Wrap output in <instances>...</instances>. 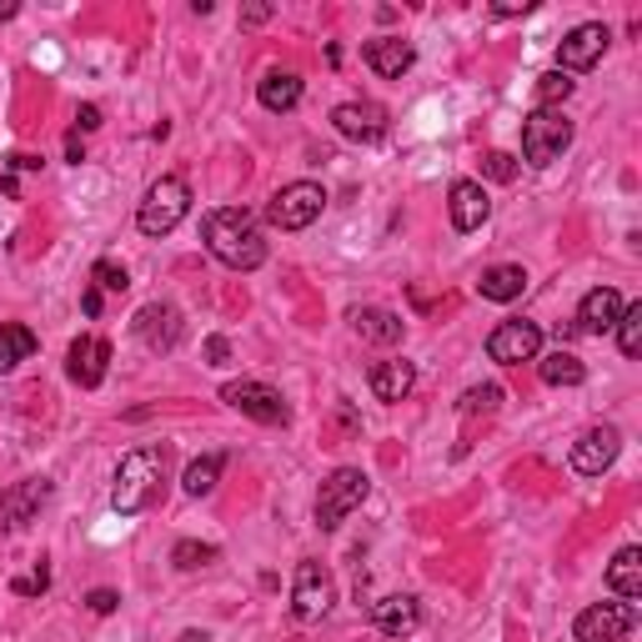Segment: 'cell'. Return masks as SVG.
<instances>
[{"instance_id":"obj_34","label":"cell","mask_w":642,"mask_h":642,"mask_svg":"<svg viewBox=\"0 0 642 642\" xmlns=\"http://www.w3.org/2000/svg\"><path fill=\"white\" fill-rule=\"evenodd\" d=\"M518 171H522V160L507 156V151H487V156H482V176H487V181H497V186L518 181Z\"/></svg>"},{"instance_id":"obj_44","label":"cell","mask_w":642,"mask_h":642,"mask_svg":"<svg viewBox=\"0 0 642 642\" xmlns=\"http://www.w3.org/2000/svg\"><path fill=\"white\" fill-rule=\"evenodd\" d=\"M15 15H21V5H15V0H0V25L15 21Z\"/></svg>"},{"instance_id":"obj_28","label":"cell","mask_w":642,"mask_h":642,"mask_svg":"<svg viewBox=\"0 0 642 642\" xmlns=\"http://www.w3.org/2000/svg\"><path fill=\"white\" fill-rule=\"evenodd\" d=\"M222 472H226L222 452H206V457H197L191 467H186V477H181L186 497H211V492H216V482H222Z\"/></svg>"},{"instance_id":"obj_27","label":"cell","mask_w":642,"mask_h":642,"mask_svg":"<svg viewBox=\"0 0 642 642\" xmlns=\"http://www.w3.org/2000/svg\"><path fill=\"white\" fill-rule=\"evenodd\" d=\"M537 371H543V382H547V387H578L582 377H587V367L572 357L568 346H557V352L537 357Z\"/></svg>"},{"instance_id":"obj_39","label":"cell","mask_w":642,"mask_h":642,"mask_svg":"<svg viewBox=\"0 0 642 642\" xmlns=\"http://www.w3.org/2000/svg\"><path fill=\"white\" fill-rule=\"evenodd\" d=\"M241 21H247V25H266V21H272V5H261V0H257V5H247V11H241Z\"/></svg>"},{"instance_id":"obj_10","label":"cell","mask_w":642,"mask_h":642,"mask_svg":"<svg viewBox=\"0 0 642 642\" xmlns=\"http://www.w3.org/2000/svg\"><path fill=\"white\" fill-rule=\"evenodd\" d=\"M131 332H136V342L146 346V352L166 357V352H176V346H181L186 321H181V311H176L171 301H146V307L136 311V321H131Z\"/></svg>"},{"instance_id":"obj_35","label":"cell","mask_w":642,"mask_h":642,"mask_svg":"<svg viewBox=\"0 0 642 642\" xmlns=\"http://www.w3.org/2000/svg\"><path fill=\"white\" fill-rule=\"evenodd\" d=\"M86 607H91V613H96V618H111L116 607H121V597H116L111 587H96V593L86 597Z\"/></svg>"},{"instance_id":"obj_4","label":"cell","mask_w":642,"mask_h":642,"mask_svg":"<svg viewBox=\"0 0 642 642\" xmlns=\"http://www.w3.org/2000/svg\"><path fill=\"white\" fill-rule=\"evenodd\" d=\"M367 492H371L367 472H361V467H336L332 477L321 482V492H317V522H321V532H336V527H342V522L352 518L361 502H367Z\"/></svg>"},{"instance_id":"obj_20","label":"cell","mask_w":642,"mask_h":642,"mask_svg":"<svg viewBox=\"0 0 642 642\" xmlns=\"http://www.w3.org/2000/svg\"><path fill=\"white\" fill-rule=\"evenodd\" d=\"M622 292H613V286H593L587 297H582V307H578V332H593V336H603V332H613L618 326V317H622Z\"/></svg>"},{"instance_id":"obj_1","label":"cell","mask_w":642,"mask_h":642,"mask_svg":"<svg viewBox=\"0 0 642 642\" xmlns=\"http://www.w3.org/2000/svg\"><path fill=\"white\" fill-rule=\"evenodd\" d=\"M201 236H206L211 257L222 261V266H231V272H257L261 261H266V236H261V222L251 216L247 206L206 211Z\"/></svg>"},{"instance_id":"obj_6","label":"cell","mask_w":642,"mask_h":642,"mask_svg":"<svg viewBox=\"0 0 642 642\" xmlns=\"http://www.w3.org/2000/svg\"><path fill=\"white\" fill-rule=\"evenodd\" d=\"M321 211H326V186L292 181V186H282V191L272 197V206H266V222H272L276 231H307Z\"/></svg>"},{"instance_id":"obj_22","label":"cell","mask_w":642,"mask_h":642,"mask_svg":"<svg viewBox=\"0 0 642 642\" xmlns=\"http://www.w3.org/2000/svg\"><path fill=\"white\" fill-rule=\"evenodd\" d=\"M367 382H371V392H377V402H407L412 387H417V367H412V361H402V357L377 361Z\"/></svg>"},{"instance_id":"obj_32","label":"cell","mask_w":642,"mask_h":642,"mask_svg":"<svg viewBox=\"0 0 642 642\" xmlns=\"http://www.w3.org/2000/svg\"><path fill=\"white\" fill-rule=\"evenodd\" d=\"M206 562H216V547L211 543H176L171 547V568L176 572H197V568H206Z\"/></svg>"},{"instance_id":"obj_23","label":"cell","mask_w":642,"mask_h":642,"mask_svg":"<svg viewBox=\"0 0 642 642\" xmlns=\"http://www.w3.org/2000/svg\"><path fill=\"white\" fill-rule=\"evenodd\" d=\"M257 100L261 106H266V111H292V106H297L301 100V75L297 71H282V66H276V71H266L261 75V86H257Z\"/></svg>"},{"instance_id":"obj_29","label":"cell","mask_w":642,"mask_h":642,"mask_svg":"<svg viewBox=\"0 0 642 642\" xmlns=\"http://www.w3.org/2000/svg\"><path fill=\"white\" fill-rule=\"evenodd\" d=\"M572 75H562V71H547V75H537V111H562V100L572 96Z\"/></svg>"},{"instance_id":"obj_38","label":"cell","mask_w":642,"mask_h":642,"mask_svg":"<svg viewBox=\"0 0 642 642\" xmlns=\"http://www.w3.org/2000/svg\"><path fill=\"white\" fill-rule=\"evenodd\" d=\"M100 126V106H81L75 111V131H96Z\"/></svg>"},{"instance_id":"obj_31","label":"cell","mask_w":642,"mask_h":642,"mask_svg":"<svg viewBox=\"0 0 642 642\" xmlns=\"http://www.w3.org/2000/svg\"><path fill=\"white\" fill-rule=\"evenodd\" d=\"M91 286H96L100 297H106V292H116V297H121L126 286H131V272H126L121 261H96V266H91Z\"/></svg>"},{"instance_id":"obj_30","label":"cell","mask_w":642,"mask_h":642,"mask_svg":"<svg viewBox=\"0 0 642 642\" xmlns=\"http://www.w3.org/2000/svg\"><path fill=\"white\" fill-rule=\"evenodd\" d=\"M618 346H622V357H638L642 352V301H632V307H622V317H618Z\"/></svg>"},{"instance_id":"obj_26","label":"cell","mask_w":642,"mask_h":642,"mask_svg":"<svg viewBox=\"0 0 642 642\" xmlns=\"http://www.w3.org/2000/svg\"><path fill=\"white\" fill-rule=\"evenodd\" d=\"M522 286H527V272H522V266H487L477 292H482V301H518Z\"/></svg>"},{"instance_id":"obj_19","label":"cell","mask_w":642,"mask_h":642,"mask_svg":"<svg viewBox=\"0 0 642 642\" xmlns=\"http://www.w3.org/2000/svg\"><path fill=\"white\" fill-rule=\"evenodd\" d=\"M371 622H377L382 638H412L421 622V607L412 593H392V597H382V603H371Z\"/></svg>"},{"instance_id":"obj_8","label":"cell","mask_w":642,"mask_h":642,"mask_svg":"<svg viewBox=\"0 0 642 642\" xmlns=\"http://www.w3.org/2000/svg\"><path fill=\"white\" fill-rule=\"evenodd\" d=\"M638 628V607L632 603H593L587 613H578L572 638L578 642H628Z\"/></svg>"},{"instance_id":"obj_21","label":"cell","mask_w":642,"mask_h":642,"mask_svg":"<svg viewBox=\"0 0 642 642\" xmlns=\"http://www.w3.org/2000/svg\"><path fill=\"white\" fill-rule=\"evenodd\" d=\"M352 332H357L361 342H371V346H396L402 342V332H407V321L396 317V311H387V307H357L352 311Z\"/></svg>"},{"instance_id":"obj_14","label":"cell","mask_w":642,"mask_h":642,"mask_svg":"<svg viewBox=\"0 0 642 642\" xmlns=\"http://www.w3.org/2000/svg\"><path fill=\"white\" fill-rule=\"evenodd\" d=\"M332 126L346 141H361V146H377L387 136V106L377 100H342L332 111Z\"/></svg>"},{"instance_id":"obj_45","label":"cell","mask_w":642,"mask_h":642,"mask_svg":"<svg viewBox=\"0 0 642 642\" xmlns=\"http://www.w3.org/2000/svg\"><path fill=\"white\" fill-rule=\"evenodd\" d=\"M176 642H211V638H206V632H201V628H186Z\"/></svg>"},{"instance_id":"obj_7","label":"cell","mask_w":642,"mask_h":642,"mask_svg":"<svg viewBox=\"0 0 642 642\" xmlns=\"http://www.w3.org/2000/svg\"><path fill=\"white\" fill-rule=\"evenodd\" d=\"M222 402L226 407H236L241 417H251V421H261V427H286L292 421V407L282 402V392L276 387H266V382H226L222 387Z\"/></svg>"},{"instance_id":"obj_2","label":"cell","mask_w":642,"mask_h":642,"mask_svg":"<svg viewBox=\"0 0 642 642\" xmlns=\"http://www.w3.org/2000/svg\"><path fill=\"white\" fill-rule=\"evenodd\" d=\"M166 462H171L166 447H136V452H126L121 467H116V482H111V507L121 518H136V512H146L156 502L160 487H166Z\"/></svg>"},{"instance_id":"obj_18","label":"cell","mask_w":642,"mask_h":642,"mask_svg":"<svg viewBox=\"0 0 642 642\" xmlns=\"http://www.w3.org/2000/svg\"><path fill=\"white\" fill-rule=\"evenodd\" d=\"M46 497H50L46 477H25V482H15V487H5V492H0V518H5V527H25V522L40 512Z\"/></svg>"},{"instance_id":"obj_36","label":"cell","mask_w":642,"mask_h":642,"mask_svg":"<svg viewBox=\"0 0 642 642\" xmlns=\"http://www.w3.org/2000/svg\"><path fill=\"white\" fill-rule=\"evenodd\" d=\"M50 587V572H46V562H40L36 572H31V578H15V593L21 597H31V593H46Z\"/></svg>"},{"instance_id":"obj_17","label":"cell","mask_w":642,"mask_h":642,"mask_svg":"<svg viewBox=\"0 0 642 642\" xmlns=\"http://www.w3.org/2000/svg\"><path fill=\"white\" fill-rule=\"evenodd\" d=\"M361 56H367V66L377 75H387V81H402V75L412 71V61H417V46L402 36H377L361 46Z\"/></svg>"},{"instance_id":"obj_25","label":"cell","mask_w":642,"mask_h":642,"mask_svg":"<svg viewBox=\"0 0 642 642\" xmlns=\"http://www.w3.org/2000/svg\"><path fill=\"white\" fill-rule=\"evenodd\" d=\"M36 332L21 326V321H0V371H15L21 361L36 357Z\"/></svg>"},{"instance_id":"obj_12","label":"cell","mask_w":642,"mask_h":642,"mask_svg":"<svg viewBox=\"0 0 642 642\" xmlns=\"http://www.w3.org/2000/svg\"><path fill=\"white\" fill-rule=\"evenodd\" d=\"M487 357L502 361V367L537 361L543 357V326H537V321H502V326L487 336Z\"/></svg>"},{"instance_id":"obj_37","label":"cell","mask_w":642,"mask_h":642,"mask_svg":"<svg viewBox=\"0 0 642 642\" xmlns=\"http://www.w3.org/2000/svg\"><path fill=\"white\" fill-rule=\"evenodd\" d=\"M231 361V342L226 336H206V367H226Z\"/></svg>"},{"instance_id":"obj_11","label":"cell","mask_w":642,"mask_h":642,"mask_svg":"<svg viewBox=\"0 0 642 642\" xmlns=\"http://www.w3.org/2000/svg\"><path fill=\"white\" fill-rule=\"evenodd\" d=\"M336 603V587L326 578L321 562H301L297 578H292V618L297 622H321Z\"/></svg>"},{"instance_id":"obj_16","label":"cell","mask_w":642,"mask_h":642,"mask_svg":"<svg viewBox=\"0 0 642 642\" xmlns=\"http://www.w3.org/2000/svg\"><path fill=\"white\" fill-rule=\"evenodd\" d=\"M447 216H452L457 231H477V226L492 216V201H487L482 181H452V191H447Z\"/></svg>"},{"instance_id":"obj_13","label":"cell","mask_w":642,"mask_h":642,"mask_svg":"<svg viewBox=\"0 0 642 642\" xmlns=\"http://www.w3.org/2000/svg\"><path fill=\"white\" fill-rule=\"evenodd\" d=\"M618 452H622L618 427H587V432L572 442V472H582V477H603V472L618 462Z\"/></svg>"},{"instance_id":"obj_40","label":"cell","mask_w":642,"mask_h":642,"mask_svg":"<svg viewBox=\"0 0 642 642\" xmlns=\"http://www.w3.org/2000/svg\"><path fill=\"white\" fill-rule=\"evenodd\" d=\"M66 156H71L75 166L86 160V141H81V131H71V136H66Z\"/></svg>"},{"instance_id":"obj_9","label":"cell","mask_w":642,"mask_h":642,"mask_svg":"<svg viewBox=\"0 0 642 642\" xmlns=\"http://www.w3.org/2000/svg\"><path fill=\"white\" fill-rule=\"evenodd\" d=\"M607 40H613V31H607L603 21H582V25H572L568 36L557 40V71H562V75L593 71V66L603 61Z\"/></svg>"},{"instance_id":"obj_5","label":"cell","mask_w":642,"mask_h":642,"mask_svg":"<svg viewBox=\"0 0 642 642\" xmlns=\"http://www.w3.org/2000/svg\"><path fill=\"white\" fill-rule=\"evenodd\" d=\"M572 146V121L568 111H532L522 121V160L527 166H552Z\"/></svg>"},{"instance_id":"obj_43","label":"cell","mask_w":642,"mask_h":642,"mask_svg":"<svg viewBox=\"0 0 642 642\" xmlns=\"http://www.w3.org/2000/svg\"><path fill=\"white\" fill-rule=\"evenodd\" d=\"M11 171H40L36 156H11Z\"/></svg>"},{"instance_id":"obj_41","label":"cell","mask_w":642,"mask_h":642,"mask_svg":"<svg viewBox=\"0 0 642 642\" xmlns=\"http://www.w3.org/2000/svg\"><path fill=\"white\" fill-rule=\"evenodd\" d=\"M532 0H502V5H492V15H527Z\"/></svg>"},{"instance_id":"obj_42","label":"cell","mask_w":642,"mask_h":642,"mask_svg":"<svg viewBox=\"0 0 642 642\" xmlns=\"http://www.w3.org/2000/svg\"><path fill=\"white\" fill-rule=\"evenodd\" d=\"M100 301H106V297H100L96 286H86V297H81V307H86V317H100Z\"/></svg>"},{"instance_id":"obj_3","label":"cell","mask_w":642,"mask_h":642,"mask_svg":"<svg viewBox=\"0 0 642 642\" xmlns=\"http://www.w3.org/2000/svg\"><path fill=\"white\" fill-rule=\"evenodd\" d=\"M186 211H191V186H186V176H160L146 191V201H141L136 226H141V236H166L186 222Z\"/></svg>"},{"instance_id":"obj_24","label":"cell","mask_w":642,"mask_h":642,"mask_svg":"<svg viewBox=\"0 0 642 642\" xmlns=\"http://www.w3.org/2000/svg\"><path fill=\"white\" fill-rule=\"evenodd\" d=\"M607 587L622 597V603H638L642 597V547H622L607 568Z\"/></svg>"},{"instance_id":"obj_15","label":"cell","mask_w":642,"mask_h":642,"mask_svg":"<svg viewBox=\"0 0 642 642\" xmlns=\"http://www.w3.org/2000/svg\"><path fill=\"white\" fill-rule=\"evenodd\" d=\"M106 367H111V342H100V336H75V342H71V357H66L71 382L91 392V387L106 382Z\"/></svg>"},{"instance_id":"obj_33","label":"cell","mask_w":642,"mask_h":642,"mask_svg":"<svg viewBox=\"0 0 642 642\" xmlns=\"http://www.w3.org/2000/svg\"><path fill=\"white\" fill-rule=\"evenodd\" d=\"M497 402H502V387L487 382V387H472V392H462L457 412H462V417H477V412L487 417V412H497Z\"/></svg>"}]
</instances>
